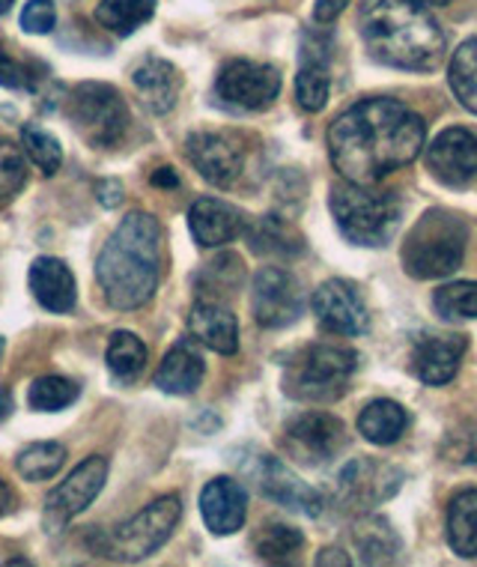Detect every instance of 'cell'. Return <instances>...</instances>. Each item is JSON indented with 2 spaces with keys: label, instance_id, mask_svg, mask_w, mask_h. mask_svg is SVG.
Returning a JSON list of instances; mask_svg holds the SVG:
<instances>
[{
  "label": "cell",
  "instance_id": "cell-1",
  "mask_svg": "<svg viewBox=\"0 0 477 567\" xmlns=\"http://www.w3.org/2000/svg\"><path fill=\"white\" fill-rule=\"evenodd\" d=\"M424 144V117L388 96L361 99L329 126V156L334 171L359 186H376L400 167L412 165Z\"/></svg>",
  "mask_w": 477,
  "mask_h": 567
},
{
  "label": "cell",
  "instance_id": "cell-2",
  "mask_svg": "<svg viewBox=\"0 0 477 567\" xmlns=\"http://www.w3.org/2000/svg\"><path fill=\"white\" fill-rule=\"evenodd\" d=\"M359 30L371 58L391 69L433 72L448 51L445 30L424 0H364Z\"/></svg>",
  "mask_w": 477,
  "mask_h": 567
},
{
  "label": "cell",
  "instance_id": "cell-3",
  "mask_svg": "<svg viewBox=\"0 0 477 567\" xmlns=\"http://www.w3.org/2000/svg\"><path fill=\"white\" fill-rule=\"evenodd\" d=\"M162 278V225L149 213H128L96 260V281L117 311L144 308Z\"/></svg>",
  "mask_w": 477,
  "mask_h": 567
},
{
  "label": "cell",
  "instance_id": "cell-4",
  "mask_svg": "<svg viewBox=\"0 0 477 567\" xmlns=\"http://www.w3.org/2000/svg\"><path fill=\"white\" fill-rule=\"evenodd\" d=\"M468 227L448 209H427L403 243V269L418 281L448 278L466 257Z\"/></svg>",
  "mask_w": 477,
  "mask_h": 567
},
{
  "label": "cell",
  "instance_id": "cell-5",
  "mask_svg": "<svg viewBox=\"0 0 477 567\" xmlns=\"http://www.w3.org/2000/svg\"><path fill=\"white\" fill-rule=\"evenodd\" d=\"M329 206L343 239L364 248H382L394 239L403 218V206L388 192H371V186H359L343 179L332 186Z\"/></svg>",
  "mask_w": 477,
  "mask_h": 567
},
{
  "label": "cell",
  "instance_id": "cell-6",
  "mask_svg": "<svg viewBox=\"0 0 477 567\" xmlns=\"http://www.w3.org/2000/svg\"><path fill=\"white\" fill-rule=\"evenodd\" d=\"M359 355L350 347L338 343H311L304 350L292 352L283 364V392L292 401L329 403L341 398L355 373Z\"/></svg>",
  "mask_w": 477,
  "mask_h": 567
},
{
  "label": "cell",
  "instance_id": "cell-7",
  "mask_svg": "<svg viewBox=\"0 0 477 567\" xmlns=\"http://www.w3.org/2000/svg\"><path fill=\"white\" fill-rule=\"evenodd\" d=\"M69 120L75 123L79 135L90 147L107 150L117 147L128 128V109L120 90L111 84H96L87 81L72 90L69 96Z\"/></svg>",
  "mask_w": 477,
  "mask_h": 567
},
{
  "label": "cell",
  "instance_id": "cell-8",
  "mask_svg": "<svg viewBox=\"0 0 477 567\" xmlns=\"http://www.w3.org/2000/svg\"><path fill=\"white\" fill-rule=\"evenodd\" d=\"M179 517H183V499L162 496L144 511H137L123 526L114 528L105 538V553L120 561H141V558L153 556L174 535Z\"/></svg>",
  "mask_w": 477,
  "mask_h": 567
},
{
  "label": "cell",
  "instance_id": "cell-9",
  "mask_svg": "<svg viewBox=\"0 0 477 567\" xmlns=\"http://www.w3.org/2000/svg\"><path fill=\"white\" fill-rule=\"evenodd\" d=\"M283 449L295 463L325 466L346 442V427L332 412H299L283 424Z\"/></svg>",
  "mask_w": 477,
  "mask_h": 567
},
{
  "label": "cell",
  "instance_id": "cell-10",
  "mask_svg": "<svg viewBox=\"0 0 477 567\" xmlns=\"http://www.w3.org/2000/svg\"><path fill=\"white\" fill-rule=\"evenodd\" d=\"M253 320L263 329H287L304 311L302 284L281 266H263L251 284Z\"/></svg>",
  "mask_w": 477,
  "mask_h": 567
},
{
  "label": "cell",
  "instance_id": "cell-11",
  "mask_svg": "<svg viewBox=\"0 0 477 567\" xmlns=\"http://www.w3.org/2000/svg\"><path fill=\"white\" fill-rule=\"evenodd\" d=\"M215 93L227 109L266 111L281 93V72L269 63L230 60L215 81Z\"/></svg>",
  "mask_w": 477,
  "mask_h": 567
},
{
  "label": "cell",
  "instance_id": "cell-12",
  "mask_svg": "<svg viewBox=\"0 0 477 567\" xmlns=\"http://www.w3.org/2000/svg\"><path fill=\"white\" fill-rule=\"evenodd\" d=\"M403 484V472L385 460L355 457L338 475V499L346 511L367 514L385 499H391Z\"/></svg>",
  "mask_w": 477,
  "mask_h": 567
},
{
  "label": "cell",
  "instance_id": "cell-13",
  "mask_svg": "<svg viewBox=\"0 0 477 567\" xmlns=\"http://www.w3.org/2000/svg\"><path fill=\"white\" fill-rule=\"evenodd\" d=\"M107 481V460L93 454V457L81 460L75 470L69 472V478L49 493L45 502V528L60 532L69 519L79 517L93 505L102 487Z\"/></svg>",
  "mask_w": 477,
  "mask_h": 567
},
{
  "label": "cell",
  "instance_id": "cell-14",
  "mask_svg": "<svg viewBox=\"0 0 477 567\" xmlns=\"http://www.w3.org/2000/svg\"><path fill=\"white\" fill-rule=\"evenodd\" d=\"M311 308L322 332L338 338H359L367 332V305L359 287L343 278L322 281L311 296Z\"/></svg>",
  "mask_w": 477,
  "mask_h": 567
},
{
  "label": "cell",
  "instance_id": "cell-15",
  "mask_svg": "<svg viewBox=\"0 0 477 567\" xmlns=\"http://www.w3.org/2000/svg\"><path fill=\"white\" fill-rule=\"evenodd\" d=\"M186 156L197 167V174L215 188H230L242 176V141L227 132H195L186 141Z\"/></svg>",
  "mask_w": 477,
  "mask_h": 567
},
{
  "label": "cell",
  "instance_id": "cell-16",
  "mask_svg": "<svg viewBox=\"0 0 477 567\" xmlns=\"http://www.w3.org/2000/svg\"><path fill=\"white\" fill-rule=\"evenodd\" d=\"M424 162L442 186H468L477 176V135L463 126L445 128L433 137V144L424 153Z\"/></svg>",
  "mask_w": 477,
  "mask_h": 567
},
{
  "label": "cell",
  "instance_id": "cell-17",
  "mask_svg": "<svg viewBox=\"0 0 477 567\" xmlns=\"http://www.w3.org/2000/svg\"><path fill=\"white\" fill-rule=\"evenodd\" d=\"M253 478H257V487L263 493L266 499L278 502L287 511H295V514H302V517H320L322 514V496L313 487H308L295 472L281 463L272 454H263L260 463H257V472H253Z\"/></svg>",
  "mask_w": 477,
  "mask_h": 567
},
{
  "label": "cell",
  "instance_id": "cell-18",
  "mask_svg": "<svg viewBox=\"0 0 477 567\" xmlns=\"http://www.w3.org/2000/svg\"><path fill=\"white\" fill-rule=\"evenodd\" d=\"M466 355V338L463 334H433L424 332L412 343V373L424 385H448L459 371V362Z\"/></svg>",
  "mask_w": 477,
  "mask_h": 567
},
{
  "label": "cell",
  "instance_id": "cell-19",
  "mask_svg": "<svg viewBox=\"0 0 477 567\" xmlns=\"http://www.w3.org/2000/svg\"><path fill=\"white\" fill-rule=\"evenodd\" d=\"M188 227H191L197 245L221 248V245L234 243L236 236H242L248 221L239 206L218 200V197H200L188 209Z\"/></svg>",
  "mask_w": 477,
  "mask_h": 567
},
{
  "label": "cell",
  "instance_id": "cell-20",
  "mask_svg": "<svg viewBox=\"0 0 477 567\" xmlns=\"http://www.w3.org/2000/svg\"><path fill=\"white\" fill-rule=\"evenodd\" d=\"M200 514L212 535H236L248 517V493L236 478H212L200 493Z\"/></svg>",
  "mask_w": 477,
  "mask_h": 567
},
{
  "label": "cell",
  "instance_id": "cell-21",
  "mask_svg": "<svg viewBox=\"0 0 477 567\" xmlns=\"http://www.w3.org/2000/svg\"><path fill=\"white\" fill-rule=\"evenodd\" d=\"M188 329L197 343L218 355H234L239 350V320L221 299H197L188 313Z\"/></svg>",
  "mask_w": 477,
  "mask_h": 567
},
{
  "label": "cell",
  "instance_id": "cell-22",
  "mask_svg": "<svg viewBox=\"0 0 477 567\" xmlns=\"http://www.w3.org/2000/svg\"><path fill=\"white\" fill-rule=\"evenodd\" d=\"M30 293L51 313H69L79 302L75 275L58 257H37L28 272Z\"/></svg>",
  "mask_w": 477,
  "mask_h": 567
},
{
  "label": "cell",
  "instance_id": "cell-23",
  "mask_svg": "<svg viewBox=\"0 0 477 567\" xmlns=\"http://www.w3.org/2000/svg\"><path fill=\"white\" fill-rule=\"evenodd\" d=\"M206 373V362L195 338L174 343L156 371V385L167 394H195Z\"/></svg>",
  "mask_w": 477,
  "mask_h": 567
},
{
  "label": "cell",
  "instance_id": "cell-24",
  "mask_svg": "<svg viewBox=\"0 0 477 567\" xmlns=\"http://www.w3.org/2000/svg\"><path fill=\"white\" fill-rule=\"evenodd\" d=\"M132 81H135L137 96L146 105V111H153V114H167L174 109L176 99H179V87H183V79H179L174 63L162 58H146L132 72Z\"/></svg>",
  "mask_w": 477,
  "mask_h": 567
},
{
  "label": "cell",
  "instance_id": "cell-25",
  "mask_svg": "<svg viewBox=\"0 0 477 567\" xmlns=\"http://www.w3.org/2000/svg\"><path fill=\"white\" fill-rule=\"evenodd\" d=\"M329 93H332L329 51L320 49V42H317V45H308V42H304L302 66H299V75H295V102H299L302 111H308V114H317V111L325 109Z\"/></svg>",
  "mask_w": 477,
  "mask_h": 567
},
{
  "label": "cell",
  "instance_id": "cell-26",
  "mask_svg": "<svg viewBox=\"0 0 477 567\" xmlns=\"http://www.w3.org/2000/svg\"><path fill=\"white\" fill-rule=\"evenodd\" d=\"M251 251L260 257H274V260H290L304 251V236L295 230V225L283 221L278 216L257 218L253 225L245 227Z\"/></svg>",
  "mask_w": 477,
  "mask_h": 567
},
{
  "label": "cell",
  "instance_id": "cell-27",
  "mask_svg": "<svg viewBox=\"0 0 477 567\" xmlns=\"http://www.w3.org/2000/svg\"><path fill=\"white\" fill-rule=\"evenodd\" d=\"M406 427H409V412L388 398H376L359 415V433L371 445H394Z\"/></svg>",
  "mask_w": 477,
  "mask_h": 567
},
{
  "label": "cell",
  "instance_id": "cell-28",
  "mask_svg": "<svg viewBox=\"0 0 477 567\" xmlns=\"http://www.w3.org/2000/svg\"><path fill=\"white\" fill-rule=\"evenodd\" d=\"M352 544L359 547L361 558H364V565H388L394 558L400 556V535L394 532L385 517H361L352 528Z\"/></svg>",
  "mask_w": 477,
  "mask_h": 567
},
{
  "label": "cell",
  "instance_id": "cell-29",
  "mask_svg": "<svg viewBox=\"0 0 477 567\" xmlns=\"http://www.w3.org/2000/svg\"><path fill=\"white\" fill-rule=\"evenodd\" d=\"M448 544L459 558L477 556V489H463L450 502Z\"/></svg>",
  "mask_w": 477,
  "mask_h": 567
},
{
  "label": "cell",
  "instance_id": "cell-30",
  "mask_svg": "<svg viewBox=\"0 0 477 567\" xmlns=\"http://www.w3.org/2000/svg\"><path fill=\"white\" fill-rule=\"evenodd\" d=\"M156 16V0H102L96 21L117 37H132L137 28Z\"/></svg>",
  "mask_w": 477,
  "mask_h": 567
},
{
  "label": "cell",
  "instance_id": "cell-31",
  "mask_svg": "<svg viewBox=\"0 0 477 567\" xmlns=\"http://www.w3.org/2000/svg\"><path fill=\"white\" fill-rule=\"evenodd\" d=\"M107 371L117 382H135L146 368V343L135 332H114L105 352Z\"/></svg>",
  "mask_w": 477,
  "mask_h": 567
},
{
  "label": "cell",
  "instance_id": "cell-32",
  "mask_svg": "<svg viewBox=\"0 0 477 567\" xmlns=\"http://www.w3.org/2000/svg\"><path fill=\"white\" fill-rule=\"evenodd\" d=\"M253 549L263 561L287 565L304 549V535L295 526H287V523H263V528L253 538Z\"/></svg>",
  "mask_w": 477,
  "mask_h": 567
},
{
  "label": "cell",
  "instance_id": "cell-33",
  "mask_svg": "<svg viewBox=\"0 0 477 567\" xmlns=\"http://www.w3.org/2000/svg\"><path fill=\"white\" fill-rule=\"evenodd\" d=\"M448 84L459 105L477 114V40H466L450 54Z\"/></svg>",
  "mask_w": 477,
  "mask_h": 567
},
{
  "label": "cell",
  "instance_id": "cell-34",
  "mask_svg": "<svg viewBox=\"0 0 477 567\" xmlns=\"http://www.w3.org/2000/svg\"><path fill=\"white\" fill-rule=\"evenodd\" d=\"M433 308L445 323L477 320V281H454L433 293Z\"/></svg>",
  "mask_w": 477,
  "mask_h": 567
},
{
  "label": "cell",
  "instance_id": "cell-35",
  "mask_svg": "<svg viewBox=\"0 0 477 567\" xmlns=\"http://www.w3.org/2000/svg\"><path fill=\"white\" fill-rule=\"evenodd\" d=\"M66 463V449L60 442H33L21 451L15 460V470L24 475V481H49Z\"/></svg>",
  "mask_w": 477,
  "mask_h": 567
},
{
  "label": "cell",
  "instance_id": "cell-36",
  "mask_svg": "<svg viewBox=\"0 0 477 567\" xmlns=\"http://www.w3.org/2000/svg\"><path fill=\"white\" fill-rule=\"evenodd\" d=\"M79 382L66 380V377H40L30 385L28 403L37 412H60L66 410L69 403L79 401Z\"/></svg>",
  "mask_w": 477,
  "mask_h": 567
},
{
  "label": "cell",
  "instance_id": "cell-37",
  "mask_svg": "<svg viewBox=\"0 0 477 567\" xmlns=\"http://www.w3.org/2000/svg\"><path fill=\"white\" fill-rule=\"evenodd\" d=\"M21 147L30 156V162L45 171V174H58L60 165H63V147L60 141L51 132H45L37 123H24L21 126Z\"/></svg>",
  "mask_w": 477,
  "mask_h": 567
},
{
  "label": "cell",
  "instance_id": "cell-38",
  "mask_svg": "<svg viewBox=\"0 0 477 567\" xmlns=\"http://www.w3.org/2000/svg\"><path fill=\"white\" fill-rule=\"evenodd\" d=\"M28 183V165L19 147L0 141V206H7Z\"/></svg>",
  "mask_w": 477,
  "mask_h": 567
},
{
  "label": "cell",
  "instance_id": "cell-39",
  "mask_svg": "<svg viewBox=\"0 0 477 567\" xmlns=\"http://www.w3.org/2000/svg\"><path fill=\"white\" fill-rule=\"evenodd\" d=\"M58 24V10L51 0H28L24 3V12H21V28L28 33H37V37H45Z\"/></svg>",
  "mask_w": 477,
  "mask_h": 567
},
{
  "label": "cell",
  "instance_id": "cell-40",
  "mask_svg": "<svg viewBox=\"0 0 477 567\" xmlns=\"http://www.w3.org/2000/svg\"><path fill=\"white\" fill-rule=\"evenodd\" d=\"M0 87L33 90V75H30L24 63L7 58V54H0Z\"/></svg>",
  "mask_w": 477,
  "mask_h": 567
},
{
  "label": "cell",
  "instance_id": "cell-41",
  "mask_svg": "<svg viewBox=\"0 0 477 567\" xmlns=\"http://www.w3.org/2000/svg\"><path fill=\"white\" fill-rule=\"evenodd\" d=\"M346 3H350V0H317V3H313V21H317V24H332V21L346 10Z\"/></svg>",
  "mask_w": 477,
  "mask_h": 567
},
{
  "label": "cell",
  "instance_id": "cell-42",
  "mask_svg": "<svg viewBox=\"0 0 477 567\" xmlns=\"http://www.w3.org/2000/svg\"><path fill=\"white\" fill-rule=\"evenodd\" d=\"M98 192H102V195H98V200H102L105 206H117L120 200H123V188H120V183H114V179L102 183V186H98Z\"/></svg>",
  "mask_w": 477,
  "mask_h": 567
},
{
  "label": "cell",
  "instance_id": "cell-43",
  "mask_svg": "<svg viewBox=\"0 0 477 567\" xmlns=\"http://www.w3.org/2000/svg\"><path fill=\"white\" fill-rule=\"evenodd\" d=\"M12 508H15V493H12V487L7 484V478L0 475V517L12 514Z\"/></svg>",
  "mask_w": 477,
  "mask_h": 567
},
{
  "label": "cell",
  "instance_id": "cell-44",
  "mask_svg": "<svg viewBox=\"0 0 477 567\" xmlns=\"http://www.w3.org/2000/svg\"><path fill=\"white\" fill-rule=\"evenodd\" d=\"M317 565H350V556L338 547L322 549L320 556H317Z\"/></svg>",
  "mask_w": 477,
  "mask_h": 567
},
{
  "label": "cell",
  "instance_id": "cell-45",
  "mask_svg": "<svg viewBox=\"0 0 477 567\" xmlns=\"http://www.w3.org/2000/svg\"><path fill=\"white\" fill-rule=\"evenodd\" d=\"M153 183L165 188H176L179 186V176H176L174 167H158L156 174H153Z\"/></svg>",
  "mask_w": 477,
  "mask_h": 567
},
{
  "label": "cell",
  "instance_id": "cell-46",
  "mask_svg": "<svg viewBox=\"0 0 477 567\" xmlns=\"http://www.w3.org/2000/svg\"><path fill=\"white\" fill-rule=\"evenodd\" d=\"M10 412H12V394L10 389H3V385H0V421L10 419Z\"/></svg>",
  "mask_w": 477,
  "mask_h": 567
},
{
  "label": "cell",
  "instance_id": "cell-47",
  "mask_svg": "<svg viewBox=\"0 0 477 567\" xmlns=\"http://www.w3.org/2000/svg\"><path fill=\"white\" fill-rule=\"evenodd\" d=\"M10 7H12V0H0V16H3V12H10Z\"/></svg>",
  "mask_w": 477,
  "mask_h": 567
},
{
  "label": "cell",
  "instance_id": "cell-48",
  "mask_svg": "<svg viewBox=\"0 0 477 567\" xmlns=\"http://www.w3.org/2000/svg\"><path fill=\"white\" fill-rule=\"evenodd\" d=\"M429 3H436V7H448L450 0H429Z\"/></svg>",
  "mask_w": 477,
  "mask_h": 567
},
{
  "label": "cell",
  "instance_id": "cell-49",
  "mask_svg": "<svg viewBox=\"0 0 477 567\" xmlns=\"http://www.w3.org/2000/svg\"><path fill=\"white\" fill-rule=\"evenodd\" d=\"M0 355H3V338H0Z\"/></svg>",
  "mask_w": 477,
  "mask_h": 567
},
{
  "label": "cell",
  "instance_id": "cell-50",
  "mask_svg": "<svg viewBox=\"0 0 477 567\" xmlns=\"http://www.w3.org/2000/svg\"><path fill=\"white\" fill-rule=\"evenodd\" d=\"M0 54H3V49H0Z\"/></svg>",
  "mask_w": 477,
  "mask_h": 567
}]
</instances>
